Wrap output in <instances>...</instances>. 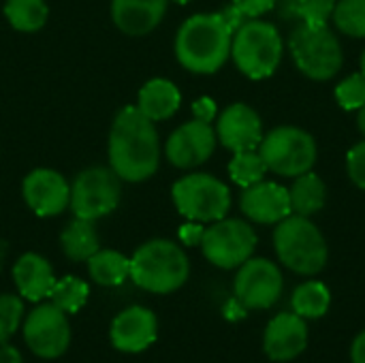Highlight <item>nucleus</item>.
I'll use <instances>...</instances> for the list:
<instances>
[{
	"label": "nucleus",
	"instance_id": "1",
	"mask_svg": "<svg viewBox=\"0 0 365 363\" xmlns=\"http://www.w3.org/2000/svg\"><path fill=\"white\" fill-rule=\"evenodd\" d=\"M160 163L158 131L137 105L124 107L109 131V167L124 182L152 178Z\"/></svg>",
	"mask_w": 365,
	"mask_h": 363
},
{
	"label": "nucleus",
	"instance_id": "2",
	"mask_svg": "<svg viewBox=\"0 0 365 363\" xmlns=\"http://www.w3.org/2000/svg\"><path fill=\"white\" fill-rule=\"evenodd\" d=\"M233 30L220 13L190 15L175 34V56L180 64L197 75H212L231 56Z\"/></svg>",
	"mask_w": 365,
	"mask_h": 363
},
{
	"label": "nucleus",
	"instance_id": "3",
	"mask_svg": "<svg viewBox=\"0 0 365 363\" xmlns=\"http://www.w3.org/2000/svg\"><path fill=\"white\" fill-rule=\"evenodd\" d=\"M188 274V257L171 240H150L130 257V280L150 293H173L184 287Z\"/></svg>",
	"mask_w": 365,
	"mask_h": 363
},
{
	"label": "nucleus",
	"instance_id": "4",
	"mask_svg": "<svg viewBox=\"0 0 365 363\" xmlns=\"http://www.w3.org/2000/svg\"><path fill=\"white\" fill-rule=\"evenodd\" d=\"M274 248L284 267L302 276H314L327 265V242L319 227L297 214H289L274 231Z\"/></svg>",
	"mask_w": 365,
	"mask_h": 363
},
{
	"label": "nucleus",
	"instance_id": "5",
	"mask_svg": "<svg viewBox=\"0 0 365 363\" xmlns=\"http://www.w3.org/2000/svg\"><path fill=\"white\" fill-rule=\"evenodd\" d=\"M282 36L269 21L246 19L233 32L231 58L235 66L250 79L272 77L282 62Z\"/></svg>",
	"mask_w": 365,
	"mask_h": 363
},
{
	"label": "nucleus",
	"instance_id": "6",
	"mask_svg": "<svg viewBox=\"0 0 365 363\" xmlns=\"http://www.w3.org/2000/svg\"><path fill=\"white\" fill-rule=\"evenodd\" d=\"M291 53L297 68L317 81H327L340 73L344 53L338 36L325 26L302 24L291 34Z\"/></svg>",
	"mask_w": 365,
	"mask_h": 363
},
{
	"label": "nucleus",
	"instance_id": "7",
	"mask_svg": "<svg viewBox=\"0 0 365 363\" xmlns=\"http://www.w3.org/2000/svg\"><path fill=\"white\" fill-rule=\"evenodd\" d=\"M178 212L192 223H216L229 214L231 190L210 173H188L171 188Z\"/></svg>",
	"mask_w": 365,
	"mask_h": 363
},
{
	"label": "nucleus",
	"instance_id": "8",
	"mask_svg": "<svg viewBox=\"0 0 365 363\" xmlns=\"http://www.w3.org/2000/svg\"><path fill=\"white\" fill-rule=\"evenodd\" d=\"M259 154L263 156L267 171L284 178H297L312 171L319 158L314 137L297 126H278L269 131L259 145Z\"/></svg>",
	"mask_w": 365,
	"mask_h": 363
},
{
	"label": "nucleus",
	"instance_id": "9",
	"mask_svg": "<svg viewBox=\"0 0 365 363\" xmlns=\"http://www.w3.org/2000/svg\"><path fill=\"white\" fill-rule=\"evenodd\" d=\"M120 178L111 167H88L71 184V210L77 218L98 220L111 214L122 197Z\"/></svg>",
	"mask_w": 365,
	"mask_h": 363
},
{
	"label": "nucleus",
	"instance_id": "10",
	"mask_svg": "<svg viewBox=\"0 0 365 363\" xmlns=\"http://www.w3.org/2000/svg\"><path fill=\"white\" fill-rule=\"evenodd\" d=\"M199 246L212 265L233 270L252 257L257 248V233L240 218H220L203 231Z\"/></svg>",
	"mask_w": 365,
	"mask_h": 363
},
{
	"label": "nucleus",
	"instance_id": "11",
	"mask_svg": "<svg viewBox=\"0 0 365 363\" xmlns=\"http://www.w3.org/2000/svg\"><path fill=\"white\" fill-rule=\"evenodd\" d=\"M284 289L282 272L269 259H248L240 265V272L233 282L237 302L248 310H267L272 308Z\"/></svg>",
	"mask_w": 365,
	"mask_h": 363
},
{
	"label": "nucleus",
	"instance_id": "12",
	"mask_svg": "<svg viewBox=\"0 0 365 363\" xmlns=\"http://www.w3.org/2000/svg\"><path fill=\"white\" fill-rule=\"evenodd\" d=\"M24 338L34 355L43 359H58L71 344L68 319L53 304H41L28 315L24 323Z\"/></svg>",
	"mask_w": 365,
	"mask_h": 363
},
{
	"label": "nucleus",
	"instance_id": "13",
	"mask_svg": "<svg viewBox=\"0 0 365 363\" xmlns=\"http://www.w3.org/2000/svg\"><path fill=\"white\" fill-rule=\"evenodd\" d=\"M216 141L218 137L212 124L195 118L178 126L169 135L165 143V156L178 169H192V167L203 165L214 154Z\"/></svg>",
	"mask_w": 365,
	"mask_h": 363
},
{
	"label": "nucleus",
	"instance_id": "14",
	"mask_svg": "<svg viewBox=\"0 0 365 363\" xmlns=\"http://www.w3.org/2000/svg\"><path fill=\"white\" fill-rule=\"evenodd\" d=\"M26 205L41 218L58 216L71 205V184L53 169H34L21 184Z\"/></svg>",
	"mask_w": 365,
	"mask_h": 363
},
{
	"label": "nucleus",
	"instance_id": "15",
	"mask_svg": "<svg viewBox=\"0 0 365 363\" xmlns=\"http://www.w3.org/2000/svg\"><path fill=\"white\" fill-rule=\"evenodd\" d=\"M216 137L231 152L257 150L263 141L261 118L250 105L233 103L218 116Z\"/></svg>",
	"mask_w": 365,
	"mask_h": 363
},
{
	"label": "nucleus",
	"instance_id": "16",
	"mask_svg": "<svg viewBox=\"0 0 365 363\" xmlns=\"http://www.w3.org/2000/svg\"><path fill=\"white\" fill-rule=\"evenodd\" d=\"M158 323L152 310L143 306H130L122 310L109 329V338L113 349L122 353H141L150 349L156 340Z\"/></svg>",
	"mask_w": 365,
	"mask_h": 363
},
{
	"label": "nucleus",
	"instance_id": "17",
	"mask_svg": "<svg viewBox=\"0 0 365 363\" xmlns=\"http://www.w3.org/2000/svg\"><path fill=\"white\" fill-rule=\"evenodd\" d=\"M240 208L244 216L259 225H278L291 214L289 188L276 182H257L244 188L240 197Z\"/></svg>",
	"mask_w": 365,
	"mask_h": 363
},
{
	"label": "nucleus",
	"instance_id": "18",
	"mask_svg": "<svg viewBox=\"0 0 365 363\" xmlns=\"http://www.w3.org/2000/svg\"><path fill=\"white\" fill-rule=\"evenodd\" d=\"M308 347L306 321L295 312H280L274 317L263 336V349L274 362H291L299 357Z\"/></svg>",
	"mask_w": 365,
	"mask_h": 363
},
{
	"label": "nucleus",
	"instance_id": "19",
	"mask_svg": "<svg viewBox=\"0 0 365 363\" xmlns=\"http://www.w3.org/2000/svg\"><path fill=\"white\" fill-rule=\"evenodd\" d=\"M169 0H111V19L128 36L152 32L165 17Z\"/></svg>",
	"mask_w": 365,
	"mask_h": 363
},
{
	"label": "nucleus",
	"instance_id": "20",
	"mask_svg": "<svg viewBox=\"0 0 365 363\" xmlns=\"http://www.w3.org/2000/svg\"><path fill=\"white\" fill-rule=\"evenodd\" d=\"M13 280L19 295L28 302H41L49 297L56 276L49 261L36 252H26L13 265Z\"/></svg>",
	"mask_w": 365,
	"mask_h": 363
},
{
	"label": "nucleus",
	"instance_id": "21",
	"mask_svg": "<svg viewBox=\"0 0 365 363\" xmlns=\"http://www.w3.org/2000/svg\"><path fill=\"white\" fill-rule=\"evenodd\" d=\"M182 103V94L178 86L169 79L156 77L143 83L137 96V109L152 122L169 120Z\"/></svg>",
	"mask_w": 365,
	"mask_h": 363
},
{
	"label": "nucleus",
	"instance_id": "22",
	"mask_svg": "<svg viewBox=\"0 0 365 363\" xmlns=\"http://www.w3.org/2000/svg\"><path fill=\"white\" fill-rule=\"evenodd\" d=\"M289 197H291V214L310 218L312 214L325 208L327 188L317 173L308 171L295 178L293 188H289Z\"/></svg>",
	"mask_w": 365,
	"mask_h": 363
},
{
	"label": "nucleus",
	"instance_id": "23",
	"mask_svg": "<svg viewBox=\"0 0 365 363\" xmlns=\"http://www.w3.org/2000/svg\"><path fill=\"white\" fill-rule=\"evenodd\" d=\"M60 246L71 261H88L101 248L94 220L75 216V220L64 227L60 235Z\"/></svg>",
	"mask_w": 365,
	"mask_h": 363
},
{
	"label": "nucleus",
	"instance_id": "24",
	"mask_svg": "<svg viewBox=\"0 0 365 363\" xmlns=\"http://www.w3.org/2000/svg\"><path fill=\"white\" fill-rule=\"evenodd\" d=\"M90 278L101 287H120L130 278V259L118 250H96L88 259Z\"/></svg>",
	"mask_w": 365,
	"mask_h": 363
},
{
	"label": "nucleus",
	"instance_id": "25",
	"mask_svg": "<svg viewBox=\"0 0 365 363\" xmlns=\"http://www.w3.org/2000/svg\"><path fill=\"white\" fill-rule=\"evenodd\" d=\"M329 304H331V293L319 280H308V282L299 285L293 291V297H291L293 312L299 315L302 319H321V317H325L327 310H329Z\"/></svg>",
	"mask_w": 365,
	"mask_h": 363
},
{
	"label": "nucleus",
	"instance_id": "26",
	"mask_svg": "<svg viewBox=\"0 0 365 363\" xmlns=\"http://www.w3.org/2000/svg\"><path fill=\"white\" fill-rule=\"evenodd\" d=\"M4 15L19 32H36L45 26L49 6L45 0H6Z\"/></svg>",
	"mask_w": 365,
	"mask_h": 363
},
{
	"label": "nucleus",
	"instance_id": "27",
	"mask_svg": "<svg viewBox=\"0 0 365 363\" xmlns=\"http://www.w3.org/2000/svg\"><path fill=\"white\" fill-rule=\"evenodd\" d=\"M88 295H90V289L81 278L66 276L62 280H56V285L49 293V300L64 315H75L86 306Z\"/></svg>",
	"mask_w": 365,
	"mask_h": 363
},
{
	"label": "nucleus",
	"instance_id": "28",
	"mask_svg": "<svg viewBox=\"0 0 365 363\" xmlns=\"http://www.w3.org/2000/svg\"><path fill=\"white\" fill-rule=\"evenodd\" d=\"M265 173H267V165H265L263 156L255 150L235 152V156L229 163V175L242 188H248V186L261 182L265 178Z\"/></svg>",
	"mask_w": 365,
	"mask_h": 363
},
{
	"label": "nucleus",
	"instance_id": "29",
	"mask_svg": "<svg viewBox=\"0 0 365 363\" xmlns=\"http://www.w3.org/2000/svg\"><path fill=\"white\" fill-rule=\"evenodd\" d=\"M334 24L346 36L365 39V0H338Z\"/></svg>",
	"mask_w": 365,
	"mask_h": 363
},
{
	"label": "nucleus",
	"instance_id": "30",
	"mask_svg": "<svg viewBox=\"0 0 365 363\" xmlns=\"http://www.w3.org/2000/svg\"><path fill=\"white\" fill-rule=\"evenodd\" d=\"M338 0H287V15L299 17L310 26H325Z\"/></svg>",
	"mask_w": 365,
	"mask_h": 363
},
{
	"label": "nucleus",
	"instance_id": "31",
	"mask_svg": "<svg viewBox=\"0 0 365 363\" xmlns=\"http://www.w3.org/2000/svg\"><path fill=\"white\" fill-rule=\"evenodd\" d=\"M336 101L340 103L342 109L353 111V109H361L365 105V77L361 73H355L351 77H346L344 81H340L336 86Z\"/></svg>",
	"mask_w": 365,
	"mask_h": 363
},
{
	"label": "nucleus",
	"instance_id": "32",
	"mask_svg": "<svg viewBox=\"0 0 365 363\" xmlns=\"http://www.w3.org/2000/svg\"><path fill=\"white\" fill-rule=\"evenodd\" d=\"M24 302L17 295H0V342H6L19 327Z\"/></svg>",
	"mask_w": 365,
	"mask_h": 363
},
{
	"label": "nucleus",
	"instance_id": "33",
	"mask_svg": "<svg viewBox=\"0 0 365 363\" xmlns=\"http://www.w3.org/2000/svg\"><path fill=\"white\" fill-rule=\"evenodd\" d=\"M346 171H349V178L351 182L365 190V141L357 143L355 148L349 150L346 154Z\"/></svg>",
	"mask_w": 365,
	"mask_h": 363
},
{
	"label": "nucleus",
	"instance_id": "34",
	"mask_svg": "<svg viewBox=\"0 0 365 363\" xmlns=\"http://www.w3.org/2000/svg\"><path fill=\"white\" fill-rule=\"evenodd\" d=\"M278 0H231L233 6H237L246 17L255 19V17H261L263 13L272 11L276 6Z\"/></svg>",
	"mask_w": 365,
	"mask_h": 363
},
{
	"label": "nucleus",
	"instance_id": "35",
	"mask_svg": "<svg viewBox=\"0 0 365 363\" xmlns=\"http://www.w3.org/2000/svg\"><path fill=\"white\" fill-rule=\"evenodd\" d=\"M192 113H195V118H197V120L212 122V120L216 118V103H214L212 98L203 96V98L195 101V105H192Z\"/></svg>",
	"mask_w": 365,
	"mask_h": 363
},
{
	"label": "nucleus",
	"instance_id": "36",
	"mask_svg": "<svg viewBox=\"0 0 365 363\" xmlns=\"http://www.w3.org/2000/svg\"><path fill=\"white\" fill-rule=\"evenodd\" d=\"M203 227L199 225V223H188V225H184L182 229H180V237H182V242L184 244H188V246H197V244H201V237H203Z\"/></svg>",
	"mask_w": 365,
	"mask_h": 363
},
{
	"label": "nucleus",
	"instance_id": "37",
	"mask_svg": "<svg viewBox=\"0 0 365 363\" xmlns=\"http://www.w3.org/2000/svg\"><path fill=\"white\" fill-rule=\"evenodd\" d=\"M220 15H222V19L227 21V26H229L233 32H235V30H237V28L248 19V17H246L237 6H233V4H231V6H227L225 11H220Z\"/></svg>",
	"mask_w": 365,
	"mask_h": 363
},
{
	"label": "nucleus",
	"instance_id": "38",
	"mask_svg": "<svg viewBox=\"0 0 365 363\" xmlns=\"http://www.w3.org/2000/svg\"><path fill=\"white\" fill-rule=\"evenodd\" d=\"M351 359H353V363H365V329L353 340Z\"/></svg>",
	"mask_w": 365,
	"mask_h": 363
},
{
	"label": "nucleus",
	"instance_id": "39",
	"mask_svg": "<svg viewBox=\"0 0 365 363\" xmlns=\"http://www.w3.org/2000/svg\"><path fill=\"white\" fill-rule=\"evenodd\" d=\"M0 363H21V355L15 347L2 344L0 347Z\"/></svg>",
	"mask_w": 365,
	"mask_h": 363
},
{
	"label": "nucleus",
	"instance_id": "40",
	"mask_svg": "<svg viewBox=\"0 0 365 363\" xmlns=\"http://www.w3.org/2000/svg\"><path fill=\"white\" fill-rule=\"evenodd\" d=\"M357 124H359V131L364 133L365 137V105L359 109V116H357Z\"/></svg>",
	"mask_w": 365,
	"mask_h": 363
},
{
	"label": "nucleus",
	"instance_id": "41",
	"mask_svg": "<svg viewBox=\"0 0 365 363\" xmlns=\"http://www.w3.org/2000/svg\"><path fill=\"white\" fill-rule=\"evenodd\" d=\"M361 75L365 77V51L361 53Z\"/></svg>",
	"mask_w": 365,
	"mask_h": 363
},
{
	"label": "nucleus",
	"instance_id": "42",
	"mask_svg": "<svg viewBox=\"0 0 365 363\" xmlns=\"http://www.w3.org/2000/svg\"><path fill=\"white\" fill-rule=\"evenodd\" d=\"M173 2H178V4H188V2H192V0H173Z\"/></svg>",
	"mask_w": 365,
	"mask_h": 363
}]
</instances>
